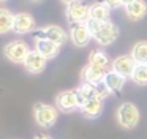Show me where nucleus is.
I'll return each instance as SVG.
<instances>
[{"instance_id":"nucleus-1","label":"nucleus","mask_w":147,"mask_h":139,"mask_svg":"<svg viewBox=\"0 0 147 139\" xmlns=\"http://www.w3.org/2000/svg\"><path fill=\"white\" fill-rule=\"evenodd\" d=\"M117 122L122 128L133 130L139 122V111L133 103H123L117 109Z\"/></svg>"},{"instance_id":"nucleus-2","label":"nucleus","mask_w":147,"mask_h":139,"mask_svg":"<svg viewBox=\"0 0 147 139\" xmlns=\"http://www.w3.org/2000/svg\"><path fill=\"white\" fill-rule=\"evenodd\" d=\"M33 38L36 40H49L52 43L59 44V46H63L68 41V35L67 32L63 30L59 25H48V27L38 28V30L33 32Z\"/></svg>"},{"instance_id":"nucleus-3","label":"nucleus","mask_w":147,"mask_h":139,"mask_svg":"<svg viewBox=\"0 0 147 139\" xmlns=\"http://www.w3.org/2000/svg\"><path fill=\"white\" fill-rule=\"evenodd\" d=\"M33 112H35L36 123L43 128H51L57 122V109L51 104L36 103L35 107H33Z\"/></svg>"},{"instance_id":"nucleus-4","label":"nucleus","mask_w":147,"mask_h":139,"mask_svg":"<svg viewBox=\"0 0 147 139\" xmlns=\"http://www.w3.org/2000/svg\"><path fill=\"white\" fill-rule=\"evenodd\" d=\"M55 106L63 112H73L81 107V100L78 90H63L55 96Z\"/></svg>"},{"instance_id":"nucleus-5","label":"nucleus","mask_w":147,"mask_h":139,"mask_svg":"<svg viewBox=\"0 0 147 139\" xmlns=\"http://www.w3.org/2000/svg\"><path fill=\"white\" fill-rule=\"evenodd\" d=\"M29 52L30 49L27 46V43H24V41H10L3 49L5 57L13 63H24Z\"/></svg>"},{"instance_id":"nucleus-6","label":"nucleus","mask_w":147,"mask_h":139,"mask_svg":"<svg viewBox=\"0 0 147 139\" xmlns=\"http://www.w3.org/2000/svg\"><path fill=\"white\" fill-rule=\"evenodd\" d=\"M67 16L68 21L73 24H86L90 19V5L81 2V0L76 3H71L67 8Z\"/></svg>"},{"instance_id":"nucleus-7","label":"nucleus","mask_w":147,"mask_h":139,"mask_svg":"<svg viewBox=\"0 0 147 139\" xmlns=\"http://www.w3.org/2000/svg\"><path fill=\"white\" fill-rule=\"evenodd\" d=\"M119 36V28L115 27V24H112L111 21H106L101 24V27L98 28L95 35L92 38H95V41H98L101 46H108L112 44Z\"/></svg>"},{"instance_id":"nucleus-8","label":"nucleus","mask_w":147,"mask_h":139,"mask_svg":"<svg viewBox=\"0 0 147 139\" xmlns=\"http://www.w3.org/2000/svg\"><path fill=\"white\" fill-rule=\"evenodd\" d=\"M36 28V22L32 14L29 13H18L14 14V22H13V32L19 35L26 33H33Z\"/></svg>"},{"instance_id":"nucleus-9","label":"nucleus","mask_w":147,"mask_h":139,"mask_svg":"<svg viewBox=\"0 0 147 139\" xmlns=\"http://www.w3.org/2000/svg\"><path fill=\"white\" fill-rule=\"evenodd\" d=\"M46 63H48V59L35 49V51H30L29 52L26 62H24V66H26V70L29 73H32V74H40V73L45 71Z\"/></svg>"},{"instance_id":"nucleus-10","label":"nucleus","mask_w":147,"mask_h":139,"mask_svg":"<svg viewBox=\"0 0 147 139\" xmlns=\"http://www.w3.org/2000/svg\"><path fill=\"white\" fill-rule=\"evenodd\" d=\"M138 63L134 62V59L131 55H120L112 62V66L111 68L114 70L115 73L122 74L123 78H131L133 76V71L136 68Z\"/></svg>"},{"instance_id":"nucleus-11","label":"nucleus","mask_w":147,"mask_h":139,"mask_svg":"<svg viewBox=\"0 0 147 139\" xmlns=\"http://www.w3.org/2000/svg\"><path fill=\"white\" fill-rule=\"evenodd\" d=\"M70 38L76 46L82 47V46L89 44L90 38H92V33H90V30L87 28L86 24H73V27L70 30Z\"/></svg>"},{"instance_id":"nucleus-12","label":"nucleus","mask_w":147,"mask_h":139,"mask_svg":"<svg viewBox=\"0 0 147 139\" xmlns=\"http://www.w3.org/2000/svg\"><path fill=\"white\" fill-rule=\"evenodd\" d=\"M81 112L84 117H89V119H96L98 115H101L103 112V100L100 98H92V100H87L81 104Z\"/></svg>"},{"instance_id":"nucleus-13","label":"nucleus","mask_w":147,"mask_h":139,"mask_svg":"<svg viewBox=\"0 0 147 139\" xmlns=\"http://www.w3.org/2000/svg\"><path fill=\"white\" fill-rule=\"evenodd\" d=\"M106 68H100V66H95V65H87L84 66L82 70V79L84 82H90V84H98V82L105 81V76H106Z\"/></svg>"},{"instance_id":"nucleus-14","label":"nucleus","mask_w":147,"mask_h":139,"mask_svg":"<svg viewBox=\"0 0 147 139\" xmlns=\"http://www.w3.org/2000/svg\"><path fill=\"white\" fill-rule=\"evenodd\" d=\"M125 11H127L128 18L131 21H141L147 14V2H144V0L131 2L128 5H125Z\"/></svg>"},{"instance_id":"nucleus-15","label":"nucleus","mask_w":147,"mask_h":139,"mask_svg":"<svg viewBox=\"0 0 147 139\" xmlns=\"http://www.w3.org/2000/svg\"><path fill=\"white\" fill-rule=\"evenodd\" d=\"M35 49L38 51L40 54L46 57V59H54V57L59 55V51H60V46L49 40H36V44H35Z\"/></svg>"},{"instance_id":"nucleus-16","label":"nucleus","mask_w":147,"mask_h":139,"mask_svg":"<svg viewBox=\"0 0 147 139\" xmlns=\"http://www.w3.org/2000/svg\"><path fill=\"white\" fill-rule=\"evenodd\" d=\"M125 81H127V78H123L122 74L115 73L114 70L108 71L105 76V82H106V85L111 88V92H120L125 85Z\"/></svg>"},{"instance_id":"nucleus-17","label":"nucleus","mask_w":147,"mask_h":139,"mask_svg":"<svg viewBox=\"0 0 147 139\" xmlns=\"http://www.w3.org/2000/svg\"><path fill=\"white\" fill-rule=\"evenodd\" d=\"M13 22H14L13 13L8 8H0V35L13 30Z\"/></svg>"},{"instance_id":"nucleus-18","label":"nucleus","mask_w":147,"mask_h":139,"mask_svg":"<svg viewBox=\"0 0 147 139\" xmlns=\"http://www.w3.org/2000/svg\"><path fill=\"white\" fill-rule=\"evenodd\" d=\"M109 9L111 8H108L103 3H93V5H90V19H96L101 22L109 21Z\"/></svg>"},{"instance_id":"nucleus-19","label":"nucleus","mask_w":147,"mask_h":139,"mask_svg":"<svg viewBox=\"0 0 147 139\" xmlns=\"http://www.w3.org/2000/svg\"><path fill=\"white\" fill-rule=\"evenodd\" d=\"M131 57L134 59L136 63H142L147 65V41H139L133 46L131 51Z\"/></svg>"},{"instance_id":"nucleus-20","label":"nucleus","mask_w":147,"mask_h":139,"mask_svg":"<svg viewBox=\"0 0 147 139\" xmlns=\"http://www.w3.org/2000/svg\"><path fill=\"white\" fill-rule=\"evenodd\" d=\"M89 63L90 65L100 66V68H108L109 66V57L106 55V52H103L101 49H95L90 52L89 55Z\"/></svg>"},{"instance_id":"nucleus-21","label":"nucleus","mask_w":147,"mask_h":139,"mask_svg":"<svg viewBox=\"0 0 147 139\" xmlns=\"http://www.w3.org/2000/svg\"><path fill=\"white\" fill-rule=\"evenodd\" d=\"M78 95H79L81 104L87 100H92V98H96V88L95 84H90V82H84L79 88H78Z\"/></svg>"},{"instance_id":"nucleus-22","label":"nucleus","mask_w":147,"mask_h":139,"mask_svg":"<svg viewBox=\"0 0 147 139\" xmlns=\"http://www.w3.org/2000/svg\"><path fill=\"white\" fill-rule=\"evenodd\" d=\"M131 79H133V82H136L138 85H147V65L138 63L134 71H133Z\"/></svg>"},{"instance_id":"nucleus-23","label":"nucleus","mask_w":147,"mask_h":139,"mask_svg":"<svg viewBox=\"0 0 147 139\" xmlns=\"http://www.w3.org/2000/svg\"><path fill=\"white\" fill-rule=\"evenodd\" d=\"M95 88H96V98H100V100H105V98H108L109 95L112 93L111 88L106 85L105 81L98 82V84H95Z\"/></svg>"},{"instance_id":"nucleus-24","label":"nucleus","mask_w":147,"mask_h":139,"mask_svg":"<svg viewBox=\"0 0 147 139\" xmlns=\"http://www.w3.org/2000/svg\"><path fill=\"white\" fill-rule=\"evenodd\" d=\"M98 3H103L108 8H117V6L123 5V0H98Z\"/></svg>"},{"instance_id":"nucleus-25","label":"nucleus","mask_w":147,"mask_h":139,"mask_svg":"<svg viewBox=\"0 0 147 139\" xmlns=\"http://www.w3.org/2000/svg\"><path fill=\"white\" fill-rule=\"evenodd\" d=\"M62 3H65V5H71V3H76V2H79V0H60Z\"/></svg>"},{"instance_id":"nucleus-26","label":"nucleus","mask_w":147,"mask_h":139,"mask_svg":"<svg viewBox=\"0 0 147 139\" xmlns=\"http://www.w3.org/2000/svg\"><path fill=\"white\" fill-rule=\"evenodd\" d=\"M35 139H51V138H49V136H45V134H38Z\"/></svg>"},{"instance_id":"nucleus-27","label":"nucleus","mask_w":147,"mask_h":139,"mask_svg":"<svg viewBox=\"0 0 147 139\" xmlns=\"http://www.w3.org/2000/svg\"><path fill=\"white\" fill-rule=\"evenodd\" d=\"M131 2H136V0H123V5H128V3H131Z\"/></svg>"},{"instance_id":"nucleus-28","label":"nucleus","mask_w":147,"mask_h":139,"mask_svg":"<svg viewBox=\"0 0 147 139\" xmlns=\"http://www.w3.org/2000/svg\"><path fill=\"white\" fill-rule=\"evenodd\" d=\"M30 2H40V0H30Z\"/></svg>"},{"instance_id":"nucleus-29","label":"nucleus","mask_w":147,"mask_h":139,"mask_svg":"<svg viewBox=\"0 0 147 139\" xmlns=\"http://www.w3.org/2000/svg\"><path fill=\"white\" fill-rule=\"evenodd\" d=\"M3 2H7V0H0V3H3Z\"/></svg>"}]
</instances>
